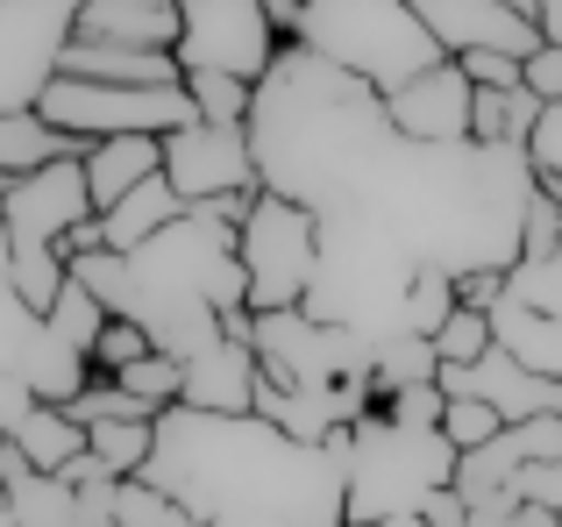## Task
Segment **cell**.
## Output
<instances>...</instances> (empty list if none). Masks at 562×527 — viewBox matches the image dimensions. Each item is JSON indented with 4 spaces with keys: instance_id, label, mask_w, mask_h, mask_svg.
<instances>
[{
    "instance_id": "obj_1",
    "label": "cell",
    "mask_w": 562,
    "mask_h": 527,
    "mask_svg": "<svg viewBox=\"0 0 562 527\" xmlns=\"http://www.w3.org/2000/svg\"><path fill=\"white\" fill-rule=\"evenodd\" d=\"M143 485L179 500L200 527H349V428L328 442H292L243 414H157Z\"/></svg>"
},
{
    "instance_id": "obj_2",
    "label": "cell",
    "mask_w": 562,
    "mask_h": 527,
    "mask_svg": "<svg viewBox=\"0 0 562 527\" xmlns=\"http://www.w3.org/2000/svg\"><path fill=\"white\" fill-rule=\"evenodd\" d=\"M413 278H420V264L398 250V243H384L378 228L321 222V264H314V285H306L300 314L384 349V343H398V335H413L406 328Z\"/></svg>"
},
{
    "instance_id": "obj_3",
    "label": "cell",
    "mask_w": 562,
    "mask_h": 527,
    "mask_svg": "<svg viewBox=\"0 0 562 527\" xmlns=\"http://www.w3.org/2000/svg\"><path fill=\"white\" fill-rule=\"evenodd\" d=\"M292 43L321 65L349 71L357 86H371L378 100H392L398 86L441 65V43L427 36L413 0H300Z\"/></svg>"
},
{
    "instance_id": "obj_4",
    "label": "cell",
    "mask_w": 562,
    "mask_h": 527,
    "mask_svg": "<svg viewBox=\"0 0 562 527\" xmlns=\"http://www.w3.org/2000/svg\"><path fill=\"white\" fill-rule=\"evenodd\" d=\"M456 449L441 428H398L371 414L349 428V520H420L435 492L456 485Z\"/></svg>"
},
{
    "instance_id": "obj_5",
    "label": "cell",
    "mask_w": 562,
    "mask_h": 527,
    "mask_svg": "<svg viewBox=\"0 0 562 527\" xmlns=\"http://www.w3.org/2000/svg\"><path fill=\"white\" fill-rule=\"evenodd\" d=\"M235 264L249 278V314H292V306H306V285H314L321 222L292 200L263 193L249 222L235 228Z\"/></svg>"
},
{
    "instance_id": "obj_6",
    "label": "cell",
    "mask_w": 562,
    "mask_h": 527,
    "mask_svg": "<svg viewBox=\"0 0 562 527\" xmlns=\"http://www.w3.org/2000/svg\"><path fill=\"white\" fill-rule=\"evenodd\" d=\"M43 122L57 128V136H71V143H114V136H150V143H165V136H179V128H192L200 114H192V100H186V86H165V93H136V86H86V79H65L57 71L50 79V93H43Z\"/></svg>"
},
{
    "instance_id": "obj_7",
    "label": "cell",
    "mask_w": 562,
    "mask_h": 527,
    "mask_svg": "<svg viewBox=\"0 0 562 527\" xmlns=\"http://www.w3.org/2000/svg\"><path fill=\"white\" fill-rule=\"evenodd\" d=\"M186 8V29H179V71L186 79H243V86H263L278 65V29H271V8L263 0H179Z\"/></svg>"
},
{
    "instance_id": "obj_8",
    "label": "cell",
    "mask_w": 562,
    "mask_h": 527,
    "mask_svg": "<svg viewBox=\"0 0 562 527\" xmlns=\"http://www.w3.org/2000/svg\"><path fill=\"white\" fill-rule=\"evenodd\" d=\"M79 36V0H0V114H36Z\"/></svg>"
},
{
    "instance_id": "obj_9",
    "label": "cell",
    "mask_w": 562,
    "mask_h": 527,
    "mask_svg": "<svg viewBox=\"0 0 562 527\" xmlns=\"http://www.w3.org/2000/svg\"><path fill=\"white\" fill-rule=\"evenodd\" d=\"M165 186L186 200V214L214 208V200H228V193H263L249 128L192 122V128H179V136H165Z\"/></svg>"
},
{
    "instance_id": "obj_10",
    "label": "cell",
    "mask_w": 562,
    "mask_h": 527,
    "mask_svg": "<svg viewBox=\"0 0 562 527\" xmlns=\"http://www.w3.org/2000/svg\"><path fill=\"white\" fill-rule=\"evenodd\" d=\"M413 14L427 22V36L441 43V57H535L541 29H535V0H413Z\"/></svg>"
},
{
    "instance_id": "obj_11",
    "label": "cell",
    "mask_w": 562,
    "mask_h": 527,
    "mask_svg": "<svg viewBox=\"0 0 562 527\" xmlns=\"http://www.w3.org/2000/svg\"><path fill=\"white\" fill-rule=\"evenodd\" d=\"M470 100H477V86L463 79L456 57H441L435 71H420L413 86H398V93L384 100V122H392L406 143L456 150V143H470Z\"/></svg>"
},
{
    "instance_id": "obj_12",
    "label": "cell",
    "mask_w": 562,
    "mask_h": 527,
    "mask_svg": "<svg viewBox=\"0 0 562 527\" xmlns=\"http://www.w3.org/2000/svg\"><path fill=\"white\" fill-rule=\"evenodd\" d=\"M257 385H263V363L249 343H228L221 335L214 349H200V357L186 363V414H221V421H243L257 414Z\"/></svg>"
},
{
    "instance_id": "obj_13",
    "label": "cell",
    "mask_w": 562,
    "mask_h": 527,
    "mask_svg": "<svg viewBox=\"0 0 562 527\" xmlns=\"http://www.w3.org/2000/svg\"><path fill=\"white\" fill-rule=\"evenodd\" d=\"M186 8L179 0H79V36L71 43H114V51H179Z\"/></svg>"
},
{
    "instance_id": "obj_14",
    "label": "cell",
    "mask_w": 562,
    "mask_h": 527,
    "mask_svg": "<svg viewBox=\"0 0 562 527\" xmlns=\"http://www.w3.org/2000/svg\"><path fill=\"white\" fill-rule=\"evenodd\" d=\"M79 165H86V193H93V214H108V208H122L136 186L165 179V143H150V136H114V143H93Z\"/></svg>"
},
{
    "instance_id": "obj_15",
    "label": "cell",
    "mask_w": 562,
    "mask_h": 527,
    "mask_svg": "<svg viewBox=\"0 0 562 527\" xmlns=\"http://www.w3.org/2000/svg\"><path fill=\"white\" fill-rule=\"evenodd\" d=\"M65 79H86V86H136V93H165V86H186V71H179V57H157V51L71 43V51H65Z\"/></svg>"
},
{
    "instance_id": "obj_16",
    "label": "cell",
    "mask_w": 562,
    "mask_h": 527,
    "mask_svg": "<svg viewBox=\"0 0 562 527\" xmlns=\"http://www.w3.org/2000/svg\"><path fill=\"white\" fill-rule=\"evenodd\" d=\"M179 222H186V200L171 193L165 179L136 186V193H128L122 208H108V214H100V228H108V250H114V257H136L143 243H157L165 228H179Z\"/></svg>"
},
{
    "instance_id": "obj_17",
    "label": "cell",
    "mask_w": 562,
    "mask_h": 527,
    "mask_svg": "<svg viewBox=\"0 0 562 527\" xmlns=\"http://www.w3.org/2000/svg\"><path fill=\"white\" fill-rule=\"evenodd\" d=\"M14 378H22L29 392H36V406H71L86 385H93V357H79V349H65L50 328H36V343L22 349V363H14Z\"/></svg>"
},
{
    "instance_id": "obj_18",
    "label": "cell",
    "mask_w": 562,
    "mask_h": 527,
    "mask_svg": "<svg viewBox=\"0 0 562 527\" xmlns=\"http://www.w3.org/2000/svg\"><path fill=\"white\" fill-rule=\"evenodd\" d=\"M0 478H8V506H14V527H79V492L65 478H43L29 471L14 449H0Z\"/></svg>"
},
{
    "instance_id": "obj_19",
    "label": "cell",
    "mask_w": 562,
    "mask_h": 527,
    "mask_svg": "<svg viewBox=\"0 0 562 527\" xmlns=\"http://www.w3.org/2000/svg\"><path fill=\"white\" fill-rule=\"evenodd\" d=\"M65 157H86V143L57 136L43 114H0V186L8 179H36V171L65 165Z\"/></svg>"
},
{
    "instance_id": "obj_20",
    "label": "cell",
    "mask_w": 562,
    "mask_h": 527,
    "mask_svg": "<svg viewBox=\"0 0 562 527\" xmlns=\"http://www.w3.org/2000/svg\"><path fill=\"white\" fill-rule=\"evenodd\" d=\"M14 457L29 463V471H43V478H57L71 457H86V428L65 414V406H36V414L22 421V435H14Z\"/></svg>"
},
{
    "instance_id": "obj_21",
    "label": "cell",
    "mask_w": 562,
    "mask_h": 527,
    "mask_svg": "<svg viewBox=\"0 0 562 527\" xmlns=\"http://www.w3.org/2000/svg\"><path fill=\"white\" fill-rule=\"evenodd\" d=\"M441 378V349L427 343V335H398V343H384L371 357V385H378V406L398 400V392H420Z\"/></svg>"
},
{
    "instance_id": "obj_22",
    "label": "cell",
    "mask_w": 562,
    "mask_h": 527,
    "mask_svg": "<svg viewBox=\"0 0 562 527\" xmlns=\"http://www.w3.org/2000/svg\"><path fill=\"white\" fill-rule=\"evenodd\" d=\"M150 449H157V421H100V428H86V457H93L114 485L143 478Z\"/></svg>"
},
{
    "instance_id": "obj_23",
    "label": "cell",
    "mask_w": 562,
    "mask_h": 527,
    "mask_svg": "<svg viewBox=\"0 0 562 527\" xmlns=\"http://www.w3.org/2000/svg\"><path fill=\"white\" fill-rule=\"evenodd\" d=\"M108 321H114V314H108V306H100V300H93L86 285H65V292H57V306L43 314V328H50V335H57L65 349H79V357H93V343L108 335Z\"/></svg>"
},
{
    "instance_id": "obj_24",
    "label": "cell",
    "mask_w": 562,
    "mask_h": 527,
    "mask_svg": "<svg viewBox=\"0 0 562 527\" xmlns=\"http://www.w3.org/2000/svg\"><path fill=\"white\" fill-rule=\"evenodd\" d=\"M186 100H192V114L214 122V128H249L257 86H243V79H186Z\"/></svg>"
},
{
    "instance_id": "obj_25",
    "label": "cell",
    "mask_w": 562,
    "mask_h": 527,
    "mask_svg": "<svg viewBox=\"0 0 562 527\" xmlns=\"http://www.w3.org/2000/svg\"><path fill=\"white\" fill-rule=\"evenodd\" d=\"M435 349H441V371H470V363H484V357H492V314L456 306L449 328L435 335Z\"/></svg>"
},
{
    "instance_id": "obj_26",
    "label": "cell",
    "mask_w": 562,
    "mask_h": 527,
    "mask_svg": "<svg viewBox=\"0 0 562 527\" xmlns=\"http://www.w3.org/2000/svg\"><path fill=\"white\" fill-rule=\"evenodd\" d=\"M114 527H200V520H192L179 500L150 492L143 478H128V485L114 492Z\"/></svg>"
},
{
    "instance_id": "obj_27",
    "label": "cell",
    "mask_w": 562,
    "mask_h": 527,
    "mask_svg": "<svg viewBox=\"0 0 562 527\" xmlns=\"http://www.w3.org/2000/svg\"><path fill=\"white\" fill-rule=\"evenodd\" d=\"M114 385H122V392H136V400L150 406V414H171V406L186 400V363H171V357H143L136 371H122Z\"/></svg>"
},
{
    "instance_id": "obj_28",
    "label": "cell",
    "mask_w": 562,
    "mask_h": 527,
    "mask_svg": "<svg viewBox=\"0 0 562 527\" xmlns=\"http://www.w3.org/2000/svg\"><path fill=\"white\" fill-rule=\"evenodd\" d=\"M449 314H456V278H441V271H420V278H413V306H406V328L435 343V335L449 328Z\"/></svg>"
},
{
    "instance_id": "obj_29",
    "label": "cell",
    "mask_w": 562,
    "mask_h": 527,
    "mask_svg": "<svg viewBox=\"0 0 562 527\" xmlns=\"http://www.w3.org/2000/svg\"><path fill=\"white\" fill-rule=\"evenodd\" d=\"M498 428H506V421H498L492 406H477V400H449V414H441V435H449L456 457H477L484 442H498Z\"/></svg>"
},
{
    "instance_id": "obj_30",
    "label": "cell",
    "mask_w": 562,
    "mask_h": 527,
    "mask_svg": "<svg viewBox=\"0 0 562 527\" xmlns=\"http://www.w3.org/2000/svg\"><path fill=\"white\" fill-rule=\"evenodd\" d=\"M143 357H157V349H150V335H143L136 321H108V335L93 343V371H100V378H122V371H136Z\"/></svg>"
},
{
    "instance_id": "obj_31",
    "label": "cell",
    "mask_w": 562,
    "mask_h": 527,
    "mask_svg": "<svg viewBox=\"0 0 562 527\" xmlns=\"http://www.w3.org/2000/svg\"><path fill=\"white\" fill-rule=\"evenodd\" d=\"M36 328H43V314H29L22 292L0 278V371H14V363H22V349L36 343Z\"/></svg>"
},
{
    "instance_id": "obj_32",
    "label": "cell",
    "mask_w": 562,
    "mask_h": 527,
    "mask_svg": "<svg viewBox=\"0 0 562 527\" xmlns=\"http://www.w3.org/2000/svg\"><path fill=\"white\" fill-rule=\"evenodd\" d=\"M513 500L520 506H535V514H555L562 520V463H527L520 478H513Z\"/></svg>"
},
{
    "instance_id": "obj_33",
    "label": "cell",
    "mask_w": 562,
    "mask_h": 527,
    "mask_svg": "<svg viewBox=\"0 0 562 527\" xmlns=\"http://www.w3.org/2000/svg\"><path fill=\"white\" fill-rule=\"evenodd\" d=\"M378 414H384V421H398V428H441L449 400H441V385H420V392H398V400H384Z\"/></svg>"
},
{
    "instance_id": "obj_34",
    "label": "cell",
    "mask_w": 562,
    "mask_h": 527,
    "mask_svg": "<svg viewBox=\"0 0 562 527\" xmlns=\"http://www.w3.org/2000/svg\"><path fill=\"white\" fill-rule=\"evenodd\" d=\"M527 165H535V186H562V108L541 114L535 143H527Z\"/></svg>"
},
{
    "instance_id": "obj_35",
    "label": "cell",
    "mask_w": 562,
    "mask_h": 527,
    "mask_svg": "<svg viewBox=\"0 0 562 527\" xmlns=\"http://www.w3.org/2000/svg\"><path fill=\"white\" fill-rule=\"evenodd\" d=\"M520 86H527V93L541 100V108H562V51H549V43H541V51L527 57Z\"/></svg>"
},
{
    "instance_id": "obj_36",
    "label": "cell",
    "mask_w": 562,
    "mask_h": 527,
    "mask_svg": "<svg viewBox=\"0 0 562 527\" xmlns=\"http://www.w3.org/2000/svg\"><path fill=\"white\" fill-rule=\"evenodd\" d=\"M506 292H513V271H470V278H456V306H470V314H492Z\"/></svg>"
},
{
    "instance_id": "obj_37",
    "label": "cell",
    "mask_w": 562,
    "mask_h": 527,
    "mask_svg": "<svg viewBox=\"0 0 562 527\" xmlns=\"http://www.w3.org/2000/svg\"><path fill=\"white\" fill-rule=\"evenodd\" d=\"M29 414H36V392H29L14 371H0V449L22 435V421H29Z\"/></svg>"
},
{
    "instance_id": "obj_38",
    "label": "cell",
    "mask_w": 562,
    "mask_h": 527,
    "mask_svg": "<svg viewBox=\"0 0 562 527\" xmlns=\"http://www.w3.org/2000/svg\"><path fill=\"white\" fill-rule=\"evenodd\" d=\"M420 527H470V500H463V492H435V500H427L420 506Z\"/></svg>"
},
{
    "instance_id": "obj_39",
    "label": "cell",
    "mask_w": 562,
    "mask_h": 527,
    "mask_svg": "<svg viewBox=\"0 0 562 527\" xmlns=\"http://www.w3.org/2000/svg\"><path fill=\"white\" fill-rule=\"evenodd\" d=\"M535 29L549 51H562V0H535Z\"/></svg>"
},
{
    "instance_id": "obj_40",
    "label": "cell",
    "mask_w": 562,
    "mask_h": 527,
    "mask_svg": "<svg viewBox=\"0 0 562 527\" xmlns=\"http://www.w3.org/2000/svg\"><path fill=\"white\" fill-rule=\"evenodd\" d=\"M0 527H14V506H8V478H0Z\"/></svg>"
},
{
    "instance_id": "obj_41",
    "label": "cell",
    "mask_w": 562,
    "mask_h": 527,
    "mask_svg": "<svg viewBox=\"0 0 562 527\" xmlns=\"http://www.w3.org/2000/svg\"><path fill=\"white\" fill-rule=\"evenodd\" d=\"M349 527H420V520H349Z\"/></svg>"
},
{
    "instance_id": "obj_42",
    "label": "cell",
    "mask_w": 562,
    "mask_h": 527,
    "mask_svg": "<svg viewBox=\"0 0 562 527\" xmlns=\"http://www.w3.org/2000/svg\"><path fill=\"white\" fill-rule=\"evenodd\" d=\"M0 278H8V222H0Z\"/></svg>"
}]
</instances>
